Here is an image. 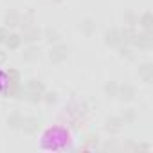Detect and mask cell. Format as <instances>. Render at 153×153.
<instances>
[{"instance_id":"cell-1","label":"cell","mask_w":153,"mask_h":153,"mask_svg":"<svg viewBox=\"0 0 153 153\" xmlns=\"http://www.w3.org/2000/svg\"><path fill=\"white\" fill-rule=\"evenodd\" d=\"M67 58H68V47H67V45H63L61 42L51 45V51H49V61H51V63L59 65V63H63Z\"/></svg>"},{"instance_id":"cell-2","label":"cell","mask_w":153,"mask_h":153,"mask_svg":"<svg viewBox=\"0 0 153 153\" xmlns=\"http://www.w3.org/2000/svg\"><path fill=\"white\" fill-rule=\"evenodd\" d=\"M131 47H137V49H142V51H148L153 47V33L151 31H140V33H135L133 40H131Z\"/></svg>"},{"instance_id":"cell-3","label":"cell","mask_w":153,"mask_h":153,"mask_svg":"<svg viewBox=\"0 0 153 153\" xmlns=\"http://www.w3.org/2000/svg\"><path fill=\"white\" fill-rule=\"evenodd\" d=\"M117 97L124 103H130L137 97V88L131 85V83H123L119 85V92H117Z\"/></svg>"},{"instance_id":"cell-4","label":"cell","mask_w":153,"mask_h":153,"mask_svg":"<svg viewBox=\"0 0 153 153\" xmlns=\"http://www.w3.org/2000/svg\"><path fill=\"white\" fill-rule=\"evenodd\" d=\"M123 126H124V121H123L121 115H112V117H108L106 123H105V130H106L108 133H119V131L123 130Z\"/></svg>"},{"instance_id":"cell-5","label":"cell","mask_w":153,"mask_h":153,"mask_svg":"<svg viewBox=\"0 0 153 153\" xmlns=\"http://www.w3.org/2000/svg\"><path fill=\"white\" fill-rule=\"evenodd\" d=\"M139 78H140V81H144L146 85H151V83H153V63L146 61V63L139 65Z\"/></svg>"},{"instance_id":"cell-6","label":"cell","mask_w":153,"mask_h":153,"mask_svg":"<svg viewBox=\"0 0 153 153\" xmlns=\"http://www.w3.org/2000/svg\"><path fill=\"white\" fill-rule=\"evenodd\" d=\"M40 124H42V121H40L38 117H34V115H29V117H24L22 130H24L27 135H33V133H36V131H38Z\"/></svg>"},{"instance_id":"cell-7","label":"cell","mask_w":153,"mask_h":153,"mask_svg":"<svg viewBox=\"0 0 153 153\" xmlns=\"http://www.w3.org/2000/svg\"><path fill=\"white\" fill-rule=\"evenodd\" d=\"M105 43L108 47H117L121 45V33L117 27H112V29H106L105 31Z\"/></svg>"},{"instance_id":"cell-8","label":"cell","mask_w":153,"mask_h":153,"mask_svg":"<svg viewBox=\"0 0 153 153\" xmlns=\"http://www.w3.org/2000/svg\"><path fill=\"white\" fill-rule=\"evenodd\" d=\"M40 38H42V31H40L38 27H34V25L25 27L24 33H22V40H24L25 43H34V42H38Z\"/></svg>"},{"instance_id":"cell-9","label":"cell","mask_w":153,"mask_h":153,"mask_svg":"<svg viewBox=\"0 0 153 153\" xmlns=\"http://www.w3.org/2000/svg\"><path fill=\"white\" fill-rule=\"evenodd\" d=\"M42 38H43L49 45H54V43H59V42H61V33H59L56 27H47L45 31H42Z\"/></svg>"},{"instance_id":"cell-10","label":"cell","mask_w":153,"mask_h":153,"mask_svg":"<svg viewBox=\"0 0 153 153\" xmlns=\"http://www.w3.org/2000/svg\"><path fill=\"white\" fill-rule=\"evenodd\" d=\"M96 29H97V25H96V20L94 18H83L81 22H79V31L83 33V34H87V36H92L94 33H96Z\"/></svg>"},{"instance_id":"cell-11","label":"cell","mask_w":153,"mask_h":153,"mask_svg":"<svg viewBox=\"0 0 153 153\" xmlns=\"http://www.w3.org/2000/svg\"><path fill=\"white\" fill-rule=\"evenodd\" d=\"M22 43H24L22 34H18V33H9V36H7V40H6L4 45H6L9 51H18V49L22 47Z\"/></svg>"},{"instance_id":"cell-12","label":"cell","mask_w":153,"mask_h":153,"mask_svg":"<svg viewBox=\"0 0 153 153\" xmlns=\"http://www.w3.org/2000/svg\"><path fill=\"white\" fill-rule=\"evenodd\" d=\"M40 54H42L40 47L34 45V43H29V47L24 51V59L29 61V63H33V61H38L40 59Z\"/></svg>"},{"instance_id":"cell-13","label":"cell","mask_w":153,"mask_h":153,"mask_svg":"<svg viewBox=\"0 0 153 153\" xmlns=\"http://www.w3.org/2000/svg\"><path fill=\"white\" fill-rule=\"evenodd\" d=\"M137 25H140L142 31H153V13L151 11L142 13L137 20Z\"/></svg>"},{"instance_id":"cell-14","label":"cell","mask_w":153,"mask_h":153,"mask_svg":"<svg viewBox=\"0 0 153 153\" xmlns=\"http://www.w3.org/2000/svg\"><path fill=\"white\" fill-rule=\"evenodd\" d=\"M22 124H24V115L20 112H11L7 115V126L11 130H22Z\"/></svg>"},{"instance_id":"cell-15","label":"cell","mask_w":153,"mask_h":153,"mask_svg":"<svg viewBox=\"0 0 153 153\" xmlns=\"http://www.w3.org/2000/svg\"><path fill=\"white\" fill-rule=\"evenodd\" d=\"M4 24H6V27H9V29L20 27V15H18L16 11H7L6 16H4Z\"/></svg>"},{"instance_id":"cell-16","label":"cell","mask_w":153,"mask_h":153,"mask_svg":"<svg viewBox=\"0 0 153 153\" xmlns=\"http://www.w3.org/2000/svg\"><path fill=\"white\" fill-rule=\"evenodd\" d=\"M103 92L108 99H115L117 97V92H119V83L117 81H106L105 87H103Z\"/></svg>"},{"instance_id":"cell-17","label":"cell","mask_w":153,"mask_h":153,"mask_svg":"<svg viewBox=\"0 0 153 153\" xmlns=\"http://www.w3.org/2000/svg\"><path fill=\"white\" fill-rule=\"evenodd\" d=\"M119 33H121V43H124V45H131V40H133V36H135V27H123V29H119Z\"/></svg>"},{"instance_id":"cell-18","label":"cell","mask_w":153,"mask_h":153,"mask_svg":"<svg viewBox=\"0 0 153 153\" xmlns=\"http://www.w3.org/2000/svg\"><path fill=\"white\" fill-rule=\"evenodd\" d=\"M25 90H29V92H45V85L40 79H29L25 83Z\"/></svg>"},{"instance_id":"cell-19","label":"cell","mask_w":153,"mask_h":153,"mask_svg":"<svg viewBox=\"0 0 153 153\" xmlns=\"http://www.w3.org/2000/svg\"><path fill=\"white\" fill-rule=\"evenodd\" d=\"M6 76H7V87H9V85H20V72H18V70L7 68Z\"/></svg>"},{"instance_id":"cell-20","label":"cell","mask_w":153,"mask_h":153,"mask_svg":"<svg viewBox=\"0 0 153 153\" xmlns=\"http://www.w3.org/2000/svg\"><path fill=\"white\" fill-rule=\"evenodd\" d=\"M117 51H119V56H121V58H124V59H133V49H131V45L121 43V45H117Z\"/></svg>"},{"instance_id":"cell-21","label":"cell","mask_w":153,"mask_h":153,"mask_svg":"<svg viewBox=\"0 0 153 153\" xmlns=\"http://www.w3.org/2000/svg\"><path fill=\"white\" fill-rule=\"evenodd\" d=\"M137 20H139V16H137L133 11H126L124 16H123V22H124L126 27H135V25H137Z\"/></svg>"},{"instance_id":"cell-22","label":"cell","mask_w":153,"mask_h":153,"mask_svg":"<svg viewBox=\"0 0 153 153\" xmlns=\"http://www.w3.org/2000/svg\"><path fill=\"white\" fill-rule=\"evenodd\" d=\"M34 24V13L33 11H27L24 16H20V27L25 29V27H31Z\"/></svg>"},{"instance_id":"cell-23","label":"cell","mask_w":153,"mask_h":153,"mask_svg":"<svg viewBox=\"0 0 153 153\" xmlns=\"http://www.w3.org/2000/svg\"><path fill=\"white\" fill-rule=\"evenodd\" d=\"M42 101H43L45 105H54V103L58 101V92H54V90H45V92L42 94Z\"/></svg>"},{"instance_id":"cell-24","label":"cell","mask_w":153,"mask_h":153,"mask_svg":"<svg viewBox=\"0 0 153 153\" xmlns=\"http://www.w3.org/2000/svg\"><path fill=\"white\" fill-rule=\"evenodd\" d=\"M123 121H124V124H131L135 119H137V110L135 108H126L124 112H123Z\"/></svg>"},{"instance_id":"cell-25","label":"cell","mask_w":153,"mask_h":153,"mask_svg":"<svg viewBox=\"0 0 153 153\" xmlns=\"http://www.w3.org/2000/svg\"><path fill=\"white\" fill-rule=\"evenodd\" d=\"M7 36H9V29H7L6 25H2V27H0V45H4V43H6Z\"/></svg>"},{"instance_id":"cell-26","label":"cell","mask_w":153,"mask_h":153,"mask_svg":"<svg viewBox=\"0 0 153 153\" xmlns=\"http://www.w3.org/2000/svg\"><path fill=\"white\" fill-rule=\"evenodd\" d=\"M6 61H7V52L0 49V65H4Z\"/></svg>"},{"instance_id":"cell-27","label":"cell","mask_w":153,"mask_h":153,"mask_svg":"<svg viewBox=\"0 0 153 153\" xmlns=\"http://www.w3.org/2000/svg\"><path fill=\"white\" fill-rule=\"evenodd\" d=\"M2 81H4V72H0V88H2Z\"/></svg>"},{"instance_id":"cell-28","label":"cell","mask_w":153,"mask_h":153,"mask_svg":"<svg viewBox=\"0 0 153 153\" xmlns=\"http://www.w3.org/2000/svg\"><path fill=\"white\" fill-rule=\"evenodd\" d=\"M52 2H56V4H59V2H63V0H52Z\"/></svg>"}]
</instances>
